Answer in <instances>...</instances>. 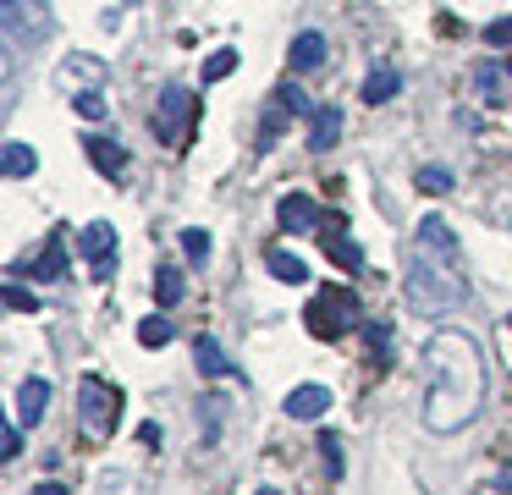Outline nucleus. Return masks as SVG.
Returning a JSON list of instances; mask_svg holds the SVG:
<instances>
[{
  "instance_id": "obj_1",
  "label": "nucleus",
  "mask_w": 512,
  "mask_h": 495,
  "mask_svg": "<svg viewBox=\"0 0 512 495\" xmlns=\"http://www.w3.org/2000/svg\"><path fill=\"white\" fill-rule=\"evenodd\" d=\"M424 369H430V385H424V429L430 435H457L479 418L485 407V352L468 330H435L430 347H424Z\"/></svg>"
},
{
  "instance_id": "obj_2",
  "label": "nucleus",
  "mask_w": 512,
  "mask_h": 495,
  "mask_svg": "<svg viewBox=\"0 0 512 495\" xmlns=\"http://www.w3.org/2000/svg\"><path fill=\"white\" fill-rule=\"evenodd\" d=\"M468 297V281H463V259L430 248L424 237H413L408 248V303L419 314H452L457 303Z\"/></svg>"
},
{
  "instance_id": "obj_3",
  "label": "nucleus",
  "mask_w": 512,
  "mask_h": 495,
  "mask_svg": "<svg viewBox=\"0 0 512 495\" xmlns=\"http://www.w3.org/2000/svg\"><path fill=\"white\" fill-rule=\"evenodd\" d=\"M303 325H309V336H320V341H336V336H347V330H358L364 325L358 292L353 286H320V292L309 297V308H303Z\"/></svg>"
},
{
  "instance_id": "obj_4",
  "label": "nucleus",
  "mask_w": 512,
  "mask_h": 495,
  "mask_svg": "<svg viewBox=\"0 0 512 495\" xmlns=\"http://www.w3.org/2000/svg\"><path fill=\"white\" fill-rule=\"evenodd\" d=\"M155 138L166 143V149H188L193 143V127H199V99L188 94V88H177L171 83L166 94H160V105H155Z\"/></svg>"
},
{
  "instance_id": "obj_5",
  "label": "nucleus",
  "mask_w": 512,
  "mask_h": 495,
  "mask_svg": "<svg viewBox=\"0 0 512 495\" xmlns=\"http://www.w3.org/2000/svg\"><path fill=\"white\" fill-rule=\"evenodd\" d=\"M78 413H83V435L105 440L116 429V413H122V391H116L105 374H83L78 380Z\"/></svg>"
},
{
  "instance_id": "obj_6",
  "label": "nucleus",
  "mask_w": 512,
  "mask_h": 495,
  "mask_svg": "<svg viewBox=\"0 0 512 495\" xmlns=\"http://www.w3.org/2000/svg\"><path fill=\"white\" fill-rule=\"evenodd\" d=\"M50 39V11L39 0H6V50H23V44H45Z\"/></svg>"
},
{
  "instance_id": "obj_7",
  "label": "nucleus",
  "mask_w": 512,
  "mask_h": 495,
  "mask_svg": "<svg viewBox=\"0 0 512 495\" xmlns=\"http://www.w3.org/2000/svg\"><path fill=\"white\" fill-rule=\"evenodd\" d=\"M78 248H83V259H89L94 281H111L116 275V226L111 220H89L83 237H78Z\"/></svg>"
},
{
  "instance_id": "obj_8",
  "label": "nucleus",
  "mask_w": 512,
  "mask_h": 495,
  "mask_svg": "<svg viewBox=\"0 0 512 495\" xmlns=\"http://www.w3.org/2000/svg\"><path fill=\"white\" fill-rule=\"evenodd\" d=\"M281 413L298 418V424H314L320 413H331V391H325V385H292L287 402H281Z\"/></svg>"
},
{
  "instance_id": "obj_9",
  "label": "nucleus",
  "mask_w": 512,
  "mask_h": 495,
  "mask_svg": "<svg viewBox=\"0 0 512 495\" xmlns=\"http://www.w3.org/2000/svg\"><path fill=\"white\" fill-rule=\"evenodd\" d=\"M276 220H281V231H314V226H325L309 193H287V198L276 204Z\"/></svg>"
},
{
  "instance_id": "obj_10",
  "label": "nucleus",
  "mask_w": 512,
  "mask_h": 495,
  "mask_svg": "<svg viewBox=\"0 0 512 495\" xmlns=\"http://www.w3.org/2000/svg\"><path fill=\"white\" fill-rule=\"evenodd\" d=\"M325 253H331V264H342L347 275H358L364 270V253H358V242L353 237H342V220H325Z\"/></svg>"
},
{
  "instance_id": "obj_11",
  "label": "nucleus",
  "mask_w": 512,
  "mask_h": 495,
  "mask_svg": "<svg viewBox=\"0 0 512 495\" xmlns=\"http://www.w3.org/2000/svg\"><path fill=\"white\" fill-rule=\"evenodd\" d=\"M28 275H34V281H61V275H67V231H56V237L39 248V259L28 264Z\"/></svg>"
},
{
  "instance_id": "obj_12",
  "label": "nucleus",
  "mask_w": 512,
  "mask_h": 495,
  "mask_svg": "<svg viewBox=\"0 0 512 495\" xmlns=\"http://www.w3.org/2000/svg\"><path fill=\"white\" fill-rule=\"evenodd\" d=\"M45 407H50V385L45 380H23V385H17V418H23V424H39Z\"/></svg>"
},
{
  "instance_id": "obj_13",
  "label": "nucleus",
  "mask_w": 512,
  "mask_h": 495,
  "mask_svg": "<svg viewBox=\"0 0 512 495\" xmlns=\"http://www.w3.org/2000/svg\"><path fill=\"white\" fill-rule=\"evenodd\" d=\"M83 149H89V160H94V171H100V176H122V171H127V149H122V143L89 138Z\"/></svg>"
},
{
  "instance_id": "obj_14",
  "label": "nucleus",
  "mask_w": 512,
  "mask_h": 495,
  "mask_svg": "<svg viewBox=\"0 0 512 495\" xmlns=\"http://www.w3.org/2000/svg\"><path fill=\"white\" fill-rule=\"evenodd\" d=\"M0 165H6V176H12V182H23V176L39 171V154H34V143L12 138V143H6V154H0Z\"/></svg>"
},
{
  "instance_id": "obj_15",
  "label": "nucleus",
  "mask_w": 512,
  "mask_h": 495,
  "mask_svg": "<svg viewBox=\"0 0 512 495\" xmlns=\"http://www.w3.org/2000/svg\"><path fill=\"white\" fill-rule=\"evenodd\" d=\"M265 264H270V275H276V281H287V286L309 281V264H303L298 253H287V248H270V253H265Z\"/></svg>"
},
{
  "instance_id": "obj_16",
  "label": "nucleus",
  "mask_w": 512,
  "mask_h": 495,
  "mask_svg": "<svg viewBox=\"0 0 512 495\" xmlns=\"http://www.w3.org/2000/svg\"><path fill=\"white\" fill-rule=\"evenodd\" d=\"M336 138H342V116H336V105H320L309 127V149H331Z\"/></svg>"
},
{
  "instance_id": "obj_17",
  "label": "nucleus",
  "mask_w": 512,
  "mask_h": 495,
  "mask_svg": "<svg viewBox=\"0 0 512 495\" xmlns=\"http://www.w3.org/2000/svg\"><path fill=\"white\" fill-rule=\"evenodd\" d=\"M193 358H199V374H204V380H215V374H232V363H226V352H221V341H215V336H199V341H193Z\"/></svg>"
},
{
  "instance_id": "obj_18",
  "label": "nucleus",
  "mask_w": 512,
  "mask_h": 495,
  "mask_svg": "<svg viewBox=\"0 0 512 495\" xmlns=\"http://www.w3.org/2000/svg\"><path fill=\"white\" fill-rule=\"evenodd\" d=\"M402 77L391 72V66H375V72L364 77V105H386V99H397Z\"/></svg>"
},
{
  "instance_id": "obj_19",
  "label": "nucleus",
  "mask_w": 512,
  "mask_h": 495,
  "mask_svg": "<svg viewBox=\"0 0 512 495\" xmlns=\"http://www.w3.org/2000/svg\"><path fill=\"white\" fill-rule=\"evenodd\" d=\"M292 66H298V72L325 66V39L320 33H298V39H292Z\"/></svg>"
},
{
  "instance_id": "obj_20",
  "label": "nucleus",
  "mask_w": 512,
  "mask_h": 495,
  "mask_svg": "<svg viewBox=\"0 0 512 495\" xmlns=\"http://www.w3.org/2000/svg\"><path fill=\"white\" fill-rule=\"evenodd\" d=\"M182 292H188V281H182V270H177V264H160V270H155V297H160V308L182 303Z\"/></svg>"
},
{
  "instance_id": "obj_21",
  "label": "nucleus",
  "mask_w": 512,
  "mask_h": 495,
  "mask_svg": "<svg viewBox=\"0 0 512 495\" xmlns=\"http://www.w3.org/2000/svg\"><path fill=\"white\" fill-rule=\"evenodd\" d=\"M171 336H177V330H171L166 314H149L144 325H138V347H166Z\"/></svg>"
},
{
  "instance_id": "obj_22",
  "label": "nucleus",
  "mask_w": 512,
  "mask_h": 495,
  "mask_svg": "<svg viewBox=\"0 0 512 495\" xmlns=\"http://www.w3.org/2000/svg\"><path fill=\"white\" fill-rule=\"evenodd\" d=\"M232 72H237V50L204 55V83H221V77H232Z\"/></svg>"
},
{
  "instance_id": "obj_23",
  "label": "nucleus",
  "mask_w": 512,
  "mask_h": 495,
  "mask_svg": "<svg viewBox=\"0 0 512 495\" xmlns=\"http://www.w3.org/2000/svg\"><path fill=\"white\" fill-rule=\"evenodd\" d=\"M182 253H188L193 264H204V259H210V231H204V226H188V231H182Z\"/></svg>"
},
{
  "instance_id": "obj_24",
  "label": "nucleus",
  "mask_w": 512,
  "mask_h": 495,
  "mask_svg": "<svg viewBox=\"0 0 512 495\" xmlns=\"http://www.w3.org/2000/svg\"><path fill=\"white\" fill-rule=\"evenodd\" d=\"M72 110H78L83 121H105V110H111V105L100 99V88H83V94L72 99Z\"/></svg>"
},
{
  "instance_id": "obj_25",
  "label": "nucleus",
  "mask_w": 512,
  "mask_h": 495,
  "mask_svg": "<svg viewBox=\"0 0 512 495\" xmlns=\"http://www.w3.org/2000/svg\"><path fill=\"white\" fill-rule=\"evenodd\" d=\"M320 457H325V473H331V479H342V468H347V462H342V440H336L331 429L320 435Z\"/></svg>"
},
{
  "instance_id": "obj_26",
  "label": "nucleus",
  "mask_w": 512,
  "mask_h": 495,
  "mask_svg": "<svg viewBox=\"0 0 512 495\" xmlns=\"http://www.w3.org/2000/svg\"><path fill=\"white\" fill-rule=\"evenodd\" d=\"M221 413H226V402H221V396H204V402H199V424H204V435H221Z\"/></svg>"
},
{
  "instance_id": "obj_27",
  "label": "nucleus",
  "mask_w": 512,
  "mask_h": 495,
  "mask_svg": "<svg viewBox=\"0 0 512 495\" xmlns=\"http://www.w3.org/2000/svg\"><path fill=\"white\" fill-rule=\"evenodd\" d=\"M67 77H78V83H100V77H105V66L100 61H94V55H72V66H67Z\"/></svg>"
},
{
  "instance_id": "obj_28",
  "label": "nucleus",
  "mask_w": 512,
  "mask_h": 495,
  "mask_svg": "<svg viewBox=\"0 0 512 495\" xmlns=\"http://www.w3.org/2000/svg\"><path fill=\"white\" fill-rule=\"evenodd\" d=\"M6 308H12V314H34L39 297H34V292H23L17 281H6Z\"/></svg>"
},
{
  "instance_id": "obj_29",
  "label": "nucleus",
  "mask_w": 512,
  "mask_h": 495,
  "mask_svg": "<svg viewBox=\"0 0 512 495\" xmlns=\"http://www.w3.org/2000/svg\"><path fill=\"white\" fill-rule=\"evenodd\" d=\"M419 187H430V193H446V187H452V171H446V165H424V171H419Z\"/></svg>"
},
{
  "instance_id": "obj_30",
  "label": "nucleus",
  "mask_w": 512,
  "mask_h": 495,
  "mask_svg": "<svg viewBox=\"0 0 512 495\" xmlns=\"http://www.w3.org/2000/svg\"><path fill=\"white\" fill-rule=\"evenodd\" d=\"M474 83H479V94H485L490 105L501 99V77H496V66H479V77H474Z\"/></svg>"
},
{
  "instance_id": "obj_31",
  "label": "nucleus",
  "mask_w": 512,
  "mask_h": 495,
  "mask_svg": "<svg viewBox=\"0 0 512 495\" xmlns=\"http://www.w3.org/2000/svg\"><path fill=\"white\" fill-rule=\"evenodd\" d=\"M0 457L12 462V457H23V435H17V424H6L0 429Z\"/></svg>"
},
{
  "instance_id": "obj_32",
  "label": "nucleus",
  "mask_w": 512,
  "mask_h": 495,
  "mask_svg": "<svg viewBox=\"0 0 512 495\" xmlns=\"http://www.w3.org/2000/svg\"><path fill=\"white\" fill-rule=\"evenodd\" d=\"M485 44H496V50H501V44H512V17H496V22H490V28H485Z\"/></svg>"
},
{
  "instance_id": "obj_33",
  "label": "nucleus",
  "mask_w": 512,
  "mask_h": 495,
  "mask_svg": "<svg viewBox=\"0 0 512 495\" xmlns=\"http://www.w3.org/2000/svg\"><path fill=\"white\" fill-rule=\"evenodd\" d=\"M276 99H281V105H287V110H292V116H309V110H314V105H309V99H303V94H298V88H276Z\"/></svg>"
},
{
  "instance_id": "obj_34",
  "label": "nucleus",
  "mask_w": 512,
  "mask_h": 495,
  "mask_svg": "<svg viewBox=\"0 0 512 495\" xmlns=\"http://www.w3.org/2000/svg\"><path fill=\"white\" fill-rule=\"evenodd\" d=\"M391 347V325H386V319H380V325H369V352H375V358H380V352H386Z\"/></svg>"
},
{
  "instance_id": "obj_35",
  "label": "nucleus",
  "mask_w": 512,
  "mask_h": 495,
  "mask_svg": "<svg viewBox=\"0 0 512 495\" xmlns=\"http://www.w3.org/2000/svg\"><path fill=\"white\" fill-rule=\"evenodd\" d=\"M34 495H67V490H61V484H39Z\"/></svg>"
},
{
  "instance_id": "obj_36",
  "label": "nucleus",
  "mask_w": 512,
  "mask_h": 495,
  "mask_svg": "<svg viewBox=\"0 0 512 495\" xmlns=\"http://www.w3.org/2000/svg\"><path fill=\"white\" fill-rule=\"evenodd\" d=\"M259 495H281V490H259Z\"/></svg>"
},
{
  "instance_id": "obj_37",
  "label": "nucleus",
  "mask_w": 512,
  "mask_h": 495,
  "mask_svg": "<svg viewBox=\"0 0 512 495\" xmlns=\"http://www.w3.org/2000/svg\"><path fill=\"white\" fill-rule=\"evenodd\" d=\"M507 330H512V314H507Z\"/></svg>"
},
{
  "instance_id": "obj_38",
  "label": "nucleus",
  "mask_w": 512,
  "mask_h": 495,
  "mask_svg": "<svg viewBox=\"0 0 512 495\" xmlns=\"http://www.w3.org/2000/svg\"><path fill=\"white\" fill-rule=\"evenodd\" d=\"M507 72H512V61H507Z\"/></svg>"
}]
</instances>
